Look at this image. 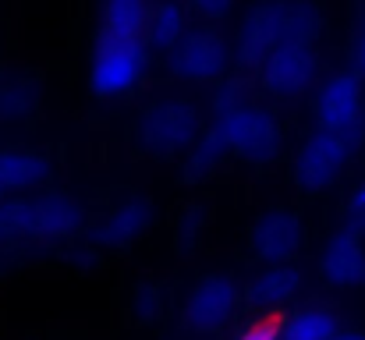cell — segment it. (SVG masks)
<instances>
[{
	"label": "cell",
	"mask_w": 365,
	"mask_h": 340,
	"mask_svg": "<svg viewBox=\"0 0 365 340\" xmlns=\"http://www.w3.org/2000/svg\"><path fill=\"white\" fill-rule=\"evenodd\" d=\"M206 128L217 131L227 156H238L245 163H273L284 153V124L277 110L262 100H255L245 89L242 78H220L213 86V103Z\"/></svg>",
	"instance_id": "cell-1"
},
{
	"label": "cell",
	"mask_w": 365,
	"mask_h": 340,
	"mask_svg": "<svg viewBox=\"0 0 365 340\" xmlns=\"http://www.w3.org/2000/svg\"><path fill=\"white\" fill-rule=\"evenodd\" d=\"M327 32V4L323 0H252L231 39L235 64L255 75V68L269 57L273 46L287 39L319 43Z\"/></svg>",
	"instance_id": "cell-2"
},
{
	"label": "cell",
	"mask_w": 365,
	"mask_h": 340,
	"mask_svg": "<svg viewBox=\"0 0 365 340\" xmlns=\"http://www.w3.org/2000/svg\"><path fill=\"white\" fill-rule=\"evenodd\" d=\"M86 227H89V217H86L82 199L61 188L0 199V252H11L21 244L71 241Z\"/></svg>",
	"instance_id": "cell-3"
},
{
	"label": "cell",
	"mask_w": 365,
	"mask_h": 340,
	"mask_svg": "<svg viewBox=\"0 0 365 340\" xmlns=\"http://www.w3.org/2000/svg\"><path fill=\"white\" fill-rule=\"evenodd\" d=\"M362 153L365 131H330L312 124L291 153V181L302 195H327L351 174Z\"/></svg>",
	"instance_id": "cell-4"
},
{
	"label": "cell",
	"mask_w": 365,
	"mask_h": 340,
	"mask_svg": "<svg viewBox=\"0 0 365 340\" xmlns=\"http://www.w3.org/2000/svg\"><path fill=\"white\" fill-rule=\"evenodd\" d=\"M153 68V50L145 46V39H128V36H107L96 32L93 46H89V93L103 103H118L135 96V89H142L145 75Z\"/></svg>",
	"instance_id": "cell-5"
},
{
	"label": "cell",
	"mask_w": 365,
	"mask_h": 340,
	"mask_svg": "<svg viewBox=\"0 0 365 340\" xmlns=\"http://www.w3.org/2000/svg\"><path fill=\"white\" fill-rule=\"evenodd\" d=\"M202 128H206V120L188 96L167 93L142 107L138 120H135V138H138L142 153H149L156 160H178L202 135Z\"/></svg>",
	"instance_id": "cell-6"
},
{
	"label": "cell",
	"mask_w": 365,
	"mask_h": 340,
	"mask_svg": "<svg viewBox=\"0 0 365 340\" xmlns=\"http://www.w3.org/2000/svg\"><path fill=\"white\" fill-rule=\"evenodd\" d=\"M231 68H235L231 39L213 21L188 29L174 43V50H167V71L181 86H217L220 78H227Z\"/></svg>",
	"instance_id": "cell-7"
},
{
	"label": "cell",
	"mask_w": 365,
	"mask_h": 340,
	"mask_svg": "<svg viewBox=\"0 0 365 340\" xmlns=\"http://www.w3.org/2000/svg\"><path fill=\"white\" fill-rule=\"evenodd\" d=\"M319 75H323L319 43H305V39H287L273 46L269 57L255 68L259 89L266 93V100H277V103L305 100L312 86L319 82Z\"/></svg>",
	"instance_id": "cell-8"
},
{
	"label": "cell",
	"mask_w": 365,
	"mask_h": 340,
	"mask_svg": "<svg viewBox=\"0 0 365 340\" xmlns=\"http://www.w3.org/2000/svg\"><path fill=\"white\" fill-rule=\"evenodd\" d=\"M312 124L330 131H365V82L355 71H327L312 86Z\"/></svg>",
	"instance_id": "cell-9"
},
{
	"label": "cell",
	"mask_w": 365,
	"mask_h": 340,
	"mask_svg": "<svg viewBox=\"0 0 365 340\" xmlns=\"http://www.w3.org/2000/svg\"><path fill=\"white\" fill-rule=\"evenodd\" d=\"M242 309V284L231 273H206L192 284L181 305V326L192 334H220Z\"/></svg>",
	"instance_id": "cell-10"
},
{
	"label": "cell",
	"mask_w": 365,
	"mask_h": 340,
	"mask_svg": "<svg viewBox=\"0 0 365 340\" xmlns=\"http://www.w3.org/2000/svg\"><path fill=\"white\" fill-rule=\"evenodd\" d=\"M309 224L291 206H269L248 227V252L255 262H294L305 252Z\"/></svg>",
	"instance_id": "cell-11"
},
{
	"label": "cell",
	"mask_w": 365,
	"mask_h": 340,
	"mask_svg": "<svg viewBox=\"0 0 365 340\" xmlns=\"http://www.w3.org/2000/svg\"><path fill=\"white\" fill-rule=\"evenodd\" d=\"M156 224V206L149 195L135 192L128 195L124 202H118L114 210H107L96 224L86 227V241L100 252V255H110V252H124L131 248L138 237L149 234V227Z\"/></svg>",
	"instance_id": "cell-12"
},
{
	"label": "cell",
	"mask_w": 365,
	"mask_h": 340,
	"mask_svg": "<svg viewBox=\"0 0 365 340\" xmlns=\"http://www.w3.org/2000/svg\"><path fill=\"white\" fill-rule=\"evenodd\" d=\"M319 277L334 291H362L365 287V230L341 224L316 255Z\"/></svg>",
	"instance_id": "cell-13"
},
{
	"label": "cell",
	"mask_w": 365,
	"mask_h": 340,
	"mask_svg": "<svg viewBox=\"0 0 365 340\" xmlns=\"http://www.w3.org/2000/svg\"><path fill=\"white\" fill-rule=\"evenodd\" d=\"M305 287V273L294 262H262V269L242 287V302L252 309H287Z\"/></svg>",
	"instance_id": "cell-14"
},
{
	"label": "cell",
	"mask_w": 365,
	"mask_h": 340,
	"mask_svg": "<svg viewBox=\"0 0 365 340\" xmlns=\"http://www.w3.org/2000/svg\"><path fill=\"white\" fill-rule=\"evenodd\" d=\"M50 174H53V163L46 153L25 149V145L0 149V199L39 192L50 181Z\"/></svg>",
	"instance_id": "cell-15"
},
{
	"label": "cell",
	"mask_w": 365,
	"mask_h": 340,
	"mask_svg": "<svg viewBox=\"0 0 365 340\" xmlns=\"http://www.w3.org/2000/svg\"><path fill=\"white\" fill-rule=\"evenodd\" d=\"M192 29V11L185 0H149V14H145V29L142 39L153 53H167L174 50V43Z\"/></svg>",
	"instance_id": "cell-16"
},
{
	"label": "cell",
	"mask_w": 365,
	"mask_h": 340,
	"mask_svg": "<svg viewBox=\"0 0 365 340\" xmlns=\"http://www.w3.org/2000/svg\"><path fill=\"white\" fill-rule=\"evenodd\" d=\"M39 82L21 71H0V124H21L39 110Z\"/></svg>",
	"instance_id": "cell-17"
},
{
	"label": "cell",
	"mask_w": 365,
	"mask_h": 340,
	"mask_svg": "<svg viewBox=\"0 0 365 340\" xmlns=\"http://www.w3.org/2000/svg\"><path fill=\"white\" fill-rule=\"evenodd\" d=\"M224 160H227L224 142L217 138L213 128H202V135L181 153V181H185V185H202V181H210L213 174H220Z\"/></svg>",
	"instance_id": "cell-18"
},
{
	"label": "cell",
	"mask_w": 365,
	"mask_h": 340,
	"mask_svg": "<svg viewBox=\"0 0 365 340\" xmlns=\"http://www.w3.org/2000/svg\"><path fill=\"white\" fill-rule=\"evenodd\" d=\"M149 0H100L96 4V32L138 39L145 29Z\"/></svg>",
	"instance_id": "cell-19"
},
{
	"label": "cell",
	"mask_w": 365,
	"mask_h": 340,
	"mask_svg": "<svg viewBox=\"0 0 365 340\" xmlns=\"http://www.w3.org/2000/svg\"><path fill=\"white\" fill-rule=\"evenodd\" d=\"M341 326L337 312L327 305H302V309H287V323H284V337L280 340H327Z\"/></svg>",
	"instance_id": "cell-20"
},
{
	"label": "cell",
	"mask_w": 365,
	"mask_h": 340,
	"mask_svg": "<svg viewBox=\"0 0 365 340\" xmlns=\"http://www.w3.org/2000/svg\"><path fill=\"white\" fill-rule=\"evenodd\" d=\"M287 323V309H252V316L238 326L235 340H280Z\"/></svg>",
	"instance_id": "cell-21"
},
{
	"label": "cell",
	"mask_w": 365,
	"mask_h": 340,
	"mask_svg": "<svg viewBox=\"0 0 365 340\" xmlns=\"http://www.w3.org/2000/svg\"><path fill=\"white\" fill-rule=\"evenodd\" d=\"M344 57H348V71H355L365 82V0H351V7H348Z\"/></svg>",
	"instance_id": "cell-22"
},
{
	"label": "cell",
	"mask_w": 365,
	"mask_h": 340,
	"mask_svg": "<svg viewBox=\"0 0 365 340\" xmlns=\"http://www.w3.org/2000/svg\"><path fill=\"white\" fill-rule=\"evenodd\" d=\"M206 224H210V217H206L202 206H195V202L185 206L181 217H178V224H174V244H178V252L199 248V241H202V234H206Z\"/></svg>",
	"instance_id": "cell-23"
},
{
	"label": "cell",
	"mask_w": 365,
	"mask_h": 340,
	"mask_svg": "<svg viewBox=\"0 0 365 340\" xmlns=\"http://www.w3.org/2000/svg\"><path fill=\"white\" fill-rule=\"evenodd\" d=\"M131 316L138 323H153L163 316V298L156 291V284H135V294H131Z\"/></svg>",
	"instance_id": "cell-24"
},
{
	"label": "cell",
	"mask_w": 365,
	"mask_h": 340,
	"mask_svg": "<svg viewBox=\"0 0 365 340\" xmlns=\"http://www.w3.org/2000/svg\"><path fill=\"white\" fill-rule=\"evenodd\" d=\"M185 4H188V11L199 14L202 21H224V18L238 7V0H185Z\"/></svg>",
	"instance_id": "cell-25"
},
{
	"label": "cell",
	"mask_w": 365,
	"mask_h": 340,
	"mask_svg": "<svg viewBox=\"0 0 365 340\" xmlns=\"http://www.w3.org/2000/svg\"><path fill=\"white\" fill-rule=\"evenodd\" d=\"M344 224L365 230V177L355 181V188H351L348 199H344Z\"/></svg>",
	"instance_id": "cell-26"
},
{
	"label": "cell",
	"mask_w": 365,
	"mask_h": 340,
	"mask_svg": "<svg viewBox=\"0 0 365 340\" xmlns=\"http://www.w3.org/2000/svg\"><path fill=\"white\" fill-rule=\"evenodd\" d=\"M327 340H365V330H355V326H337Z\"/></svg>",
	"instance_id": "cell-27"
}]
</instances>
